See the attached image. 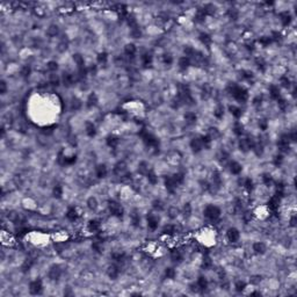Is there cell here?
<instances>
[{"label": "cell", "mask_w": 297, "mask_h": 297, "mask_svg": "<svg viewBox=\"0 0 297 297\" xmlns=\"http://www.w3.org/2000/svg\"><path fill=\"white\" fill-rule=\"evenodd\" d=\"M269 94H271V96L273 99L279 100V98H280L279 87H276V86H271V88H269Z\"/></svg>", "instance_id": "4dcf8cb0"}, {"label": "cell", "mask_w": 297, "mask_h": 297, "mask_svg": "<svg viewBox=\"0 0 297 297\" xmlns=\"http://www.w3.org/2000/svg\"><path fill=\"white\" fill-rule=\"evenodd\" d=\"M114 173H115V175L120 176L121 179H122L123 176H125L127 174H129L128 173V168H127V164L124 161H118L115 165V167H114Z\"/></svg>", "instance_id": "3957f363"}, {"label": "cell", "mask_w": 297, "mask_h": 297, "mask_svg": "<svg viewBox=\"0 0 297 297\" xmlns=\"http://www.w3.org/2000/svg\"><path fill=\"white\" fill-rule=\"evenodd\" d=\"M107 274H108V276H109L110 279L115 280L117 276H118V274H120V268H118V266H117V265H112V266H109V268H108V271H107Z\"/></svg>", "instance_id": "30bf717a"}, {"label": "cell", "mask_w": 297, "mask_h": 297, "mask_svg": "<svg viewBox=\"0 0 297 297\" xmlns=\"http://www.w3.org/2000/svg\"><path fill=\"white\" fill-rule=\"evenodd\" d=\"M148 229H151V230H156L158 227V219L156 218L154 216L150 215L148 217Z\"/></svg>", "instance_id": "d6986e66"}, {"label": "cell", "mask_w": 297, "mask_h": 297, "mask_svg": "<svg viewBox=\"0 0 297 297\" xmlns=\"http://www.w3.org/2000/svg\"><path fill=\"white\" fill-rule=\"evenodd\" d=\"M46 69L50 71V72H55V71L58 69V64L56 62H49L48 65H46Z\"/></svg>", "instance_id": "816d5d0a"}, {"label": "cell", "mask_w": 297, "mask_h": 297, "mask_svg": "<svg viewBox=\"0 0 297 297\" xmlns=\"http://www.w3.org/2000/svg\"><path fill=\"white\" fill-rule=\"evenodd\" d=\"M130 218H131V223H132L135 226H138V225H140V215H138L136 211H134V212L131 214Z\"/></svg>", "instance_id": "d6a6232c"}, {"label": "cell", "mask_w": 297, "mask_h": 297, "mask_svg": "<svg viewBox=\"0 0 297 297\" xmlns=\"http://www.w3.org/2000/svg\"><path fill=\"white\" fill-rule=\"evenodd\" d=\"M190 214H192V207H190L189 204H186V206L184 207V217H189V216H190Z\"/></svg>", "instance_id": "9f6ffc18"}, {"label": "cell", "mask_w": 297, "mask_h": 297, "mask_svg": "<svg viewBox=\"0 0 297 297\" xmlns=\"http://www.w3.org/2000/svg\"><path fill=\"white\" fill-rule=\"evenodd\" d=\"M196 283L199 284V287H200V289H201V291H204L206 289L208 288V281H207L206 278H203V276L199 278V280H197V282H196Z\"/></svg>", "instance_id": "484cf974"}, {"label": "cell", "mask_w": 297, "mask_h": 297, "mask_svg": "<svg viewBox=\"0 0 297 297\" xmlns=\"http://www.w3.org/2000/svg\"><path fill=\"white\" fill-rule=\"evenodd\" d=\"M87 207L89 208L91 210H95L98 208V200H96L95 197H89L87 200Z\"/></svg>", "instance_id": "1f68e13d"}, {"label": "cell", "mask_w": 297, "mask_h": 297, "mask_svg": "<svg viewBox=\"0 0 297 297\" xmlns=\"http://www.w3.org/2000/svg\"><path fill=\"white\" fill-rule=\"evenodd\" d=\"M260 281H261V278H260V276H252V278H251V283H253V284L260 283Z\"/></svg>", "instance_id": "be15d7a7"}, {"label": "cell", "mask_w": 297, "mask_h": 297, "mask_svg": "<svg viewBox=\"0 0 297 297\" xmlns=\"http://www.w3.org/2000/svg\"><path fill=\"white\" fill-rule=\"evenodd\" d=\"M108 208H109V211H110L112 215L116 216V217H121L122 216L123 208L120 203H117V202L115 201H110L109 204H108Z\"/></svg>", "instance_id": "7a4b0ae2"}, {"label": "cell", "mask_w": 297, "mask_h": 297, "mask_svg": "<svg viewBox=\"0 0 297 297\" xmlns=\"http://www.w3.org/2000/svg\"><path fill=\"white\" fill-rule=\"evenodd\" d=\"M163 59H164V63L167 64V65L172 64V62H173V58H172V56H171V55H164Z\"/></svg>", "instance_id": "94428289"}, {"label": "cell", "mask_w": 297, "mask_h": 297, "mask_svg": "<svg viewBox=\"0 0 297 297\" xmlns=\"http://www.w3.org/2000/svg\"><path fill=\"white\" fill-rule=\"evenodd\" d=\"M95 174L99 179L101 178H105L107 175V167L105 165H99V166L95 167Z\"/></svg>", "instance_id": "2e32d148"}, {"label": "cell", "mask_w": 297, "mask_h": 297, "mask_svg": "<svg viewBox=\"0 0 297 297\" xmlns=\"http://www.w3.org/2000/svg\"><path fill=\"white\" fill-rule=\"evenodd\" d=\"M254 142L251 138H242V140H239V148L242 151H248V150H251L252 146H253Z\"/></svg>", "instance_id": "52a82bcc"}, {"label": "cell", "mask_w": 297, "mask_h": 297, "mask_svg": "<svg viewBox=\"0 0 297 297\" xmlns=\"http://www.w3.org/2000/svg\"><path fill=\"white\" fill-rule=\"evenodd\" d=\"M189 65H190V59L188 58V57H181L180 59H179V68L181 69V70H187L188 68H189Z\"/></svg>", "instance_id": "e0dca14e"}, {"label": "cell", "mask_w": 297, "mask_h": 297, "mask_svg": "<svg viewBox=\"0 0 297 297\" xmlns=\"http://www.w3.org/2000/svg\"><path fill=\"white\" fill-rule=\"evenodd\" d=\"M81 106H82L81 101H80L79 99H77V98H73V99L71 100V108H72L73 110H78V109H80Z\"/></svg>", "instance_id": "f1b7e54d"}, {"label": "cell", "mask_w": 297, "mask_h": 297, "mask_svg": "<svg viewBox=\"0 0 297 297\" xmlns=\"http://www.w3.org/2000/svg\"><path fill=\"white\" fill-rule=\"evenodd\" d=\"M130 34H131V36H132L134 38H138V37H140V35H142V33H140V28H137V27H134V28H131Z\"/></svg>", "instance_id": "f907efd6"}, {"label": "cell", "mask_w": 297, "mask_h": 297, "mask_svg": "<svg viewBox=\"0 0 297 297\" xmlns=\"http://www.w3.org/2000/svg\"><path fill=\"white\" fill-rule=\"evenodd\" d=\"M243 186H244L247 190H252V189H253V182H252V180H251L250 178H246V179H245Z\"/></svg>", "instance_id": "7dc6e473"}, {"label": "cell", "mask_w": 297, "mask_h": 297, "mask_svg": "<svg viewBox=\"0 0 297 297\" xmlns=\"http://www.w3.org/2000/svg\"><path fill=\"white\" fill-rule=\"evenodd\" d=\"M85 129H86V134H87L89 137H93L95 136V127L92 122H87L85 124Z\"/></svg>", "instance_id": "ffe728a7"}, {"label": "cell", "mask_w": 297, "mask_h": 297, "mask_svg": "<svg viewBox=\"0 0 297 297\" xmlns=\"http://www.w3.org/2000/svg\"><path fill=\"white\" fill-rule=\"evenodd\" d=\"M253 251L256 254H263L266 252V245L261 242H256L253 244Z\"/></svg>", "instance_id": "7c38bea8"}, {"label": "cell", "mask_w": 297, "mask_h": 297, "mask_svg": "<svg viewBox=\"0 0 297 297\" xmlns=\"http://www.w3.org/2000/svg\"><path fill=\"white\" fill-rule=\"evenodd\" d=\"M7 218H8V220H10L12 223H18L19 220H20V215H19L16 211L12 210V211H8Z\"/></svg>", "instance_id": "44dd1931"}, {"label": "cell", "mask_w": 297, "mask_h": 297, "mask_svg": "<svg viewBox=\"0 0 297 297\" xmlns=\"http://www.w3.org/2000/svg\"><path fill=\"white\" fill-rule=\"evenodd\" d=\"M33 265H34V260L33 259H27L26 261H25V263H23V266H22V269L23 271H29Z\"/></svg>", "instance_id": "c3c4849f"}, {"label": "cell", "mask_w": 297, "mask_h": 297, "mask_svg": "<svg viewBox=\"0 0 297 297\" xmlns=\"http://www.w3.org/2000/svg\"><path fill=\"white\" fill-rule=\"evenodd\" d=\"M190 146H192L193 151L194 152H200L202 148H203V142H202L201 138H193L192 142H190Z\"/></svg>", "instance_id": "9c48e42d"}, {"label": "cell", "mask_w": 297, "mask_h": 297, "mask_svg": "<svg viewBox=\"0 0 297 297\" xmlns=\"http://www.w3.org/2000/svg\"><path fill=\"white\" fill-rule=\"evenodd\" d=\"M58 32H59L58 27L55 26V25H52V26H50L49 28H48V32H46V33H48V35H49V36H51V37H55V36L58 34Z\"/></svg>", "instance_id": "f35d334b"}, {"label": "cell", "mask_w": 297, "mask_h": 297, "mask_svg": "<svg viewBox=\"0 0 297 297\" xmlns=\"http://www.w3.org/2000/svg\"><path fill=\"white\" fill-rule=\"evenodd\" d=\"M142 59H143V64H144L145 66H148V65H151V63H152V56L148 55V53H145L144 56H142Z\"/></svg>", "instance_id": "ee69618b"}, {"label": "cell", "mask_w": 297, "mask_h": 297, "mask_svg": "<svg viewBox=\"0 0 297 297\" xmlns=\"http://www.w3.org/2000/svg\"><path fill=\"white\" fill-rule=\"evenodd\" d=\"M68 49V43L66 42H61V43L58 44V51H61V52H64L65 50Z\"/></svg>", "instance_id": "91938a15"}, {"label": "cell", "mask_w": 297, "mask_h": 297, "mask_svg": "<svg viewBox=\"0 0 297 297\" xmlns=\"http://www.w3.org/2000/svg\"><path fill=\"white\" fill-rule=\"evenodd\" d=\"M96 102H98V96H96L94 93H92L91 95L88 96L87 106L88 107H94V106L96 105Z\"/></svg>", "instance_id": "74e56055"}, {"label": "cell", "mask_w": 297, "mask_h": 297, "mask_svg": "<svg viewBox=\"0 0 297 297\" xmlns=\"http://www.w3.org/2000/svg\"><path fill=\"white\" fill-rule=\"evenodd\" d=\"M236 290L237 291H243L245 288H246V284H245L243 281H237L236 282Z\"/></svg>", "instance_id": "11a10c76"}, {"label": "cell", "mask_w": 297, "mask_h": 297, "mask_svg": "<svg viewBox=\"0 0 297 297\" xmlns=\"http://www.w3.org/2000/svg\"><path fill=\"white\" fill-rule=\"evenodd\" d=\"M6 91H7V85H6V82L4 80H1L0 81V93L1 94H5Z\"/></svg>", "instance_id": "680465c9"}, {"label": "cell", "mask_w": 297, "mask_h": 297, "mask_svg": "<svg viewBox=\"0 0 297 297\" xmlns=\"http://www.w3.org/2000/svg\"><path fill=\"white\" fill-rule=\"evenodd\" d=\"M52 194L53 196L56 197V199H59L62 197V195H63V188H62V186L59 184H57V186H55L52 189Z\"/></svg>", "instance_id": "836d02e7"}, {"label": "cell", "mask_w": 297, "mask_h": 297, "mask_svg": "<svg viewBox=\"0 0 297 297\" xmlns=\"http://www.w3.org/2000/svg\"><path fill=\"white\" fill-rule=\"evenodd\" d=\"M290 225L291 226H295L296 225V216L294 215L292 217H291V219H290Z\"/></svg>", "instance_id": "e7e4bbea"}, {"label": "cell", "mask_w": 297, "mask_h": 297, "mask_svg": "<svg viewBox=\"0 0 297 297\" xmlns=\"http://www.w3.org/2000/svg\"><path fill=\"white\" fill-rule=\"evenodd\" d=\"M80 215H81V214H79L78 212V208H74V207L70 208V209L68 210V212H66V217L70 219L71 222H74Z\"/></svg>", "instance_id": "8fae6325"}, {"label": "cell", "mask_w": 297, "mask_h": 297, "mask_svg": "<svg viewBox=\"0 0 297 297\" xmlns=\"http://www.w3.org/2000/svg\"><path fill=\"white\" fill-rule=\"evenodd\" d=\"M73 61L77 64V66L79 69H84V57L81 55H79V53L73 55Z\"/></svg>", "instance_id": "603a6c76"}, {"label": "cell", "mask_w": 297, "mask_h": 297, "mask_svg": "<svg viewBox=\"0 0 297 297\" xmlns=\"http://www.w3.org/2000/svg\"><path fill=\"white\" fill-rule=\"evenodd\" d=\"M49 81H50V84L53 85V86H57V85H59V78H58V76L57 74H50V77H49Z\"/></svg>", "instance_id": "bcb514c9"}, {"label": "cell", "mask_w": 297, "mask_h": 297, "mask_svg": "<svg viewBox=\"0 0 297 297\" xmlns=\"http://www.w3.org/2000/svg\"><path fill=\"white\" fill-rule=\"evenodd\" d=\"M88 227H89V230L91 231H98L99 229H100V222L99 220H91L89 222V224H88Z\"/></svg>", "instance_id": "60d3db41"}, {"label": "cell", "mask_w": 297, "mask_h": 297, "mask_svg": "<svg viewBox=\"0 0 297 297\" xmlns=\"http://www.w3.org/2000/svg\"><path fill=\"white\" fill-rule=\"evenodd\" d=\"M165 275L167 276V279H174L175 278V271L173 268H166L165 271Z\"/></svg>", "instance_id": "f5cc1de1"}, {"label": "cell", "mask_w": 297, "mask_h": 297, "mask_svg": "<svg viewBox=\"0 0 297 297\" xmlns=\"http://www.w3.org/2000/svg\"><path fill=\"white\" fill-rule=\"evenodd\" d=\"M173 178H174L175 182H176L178 184H182V182H184V174L182 173V172H179V173H176V174L173 175Z\"/></svg>", "instance_id": "7bdbcfd3"}, {"label": "cell", "mask_w": 297, "mask_h": 297, "mask_svg": "<svg viewBox=\"0 0 297 297\" xmlns=\"http://www.w3.org/2000/svg\"><path fill=\"white\" fill-rule=\"evenodd\" d=\"M226 237H227V239H229V242H231V243H236V242L239 240L240 233H239V231L237 230L236 227H231V229H229V230H227Z\"/></svg>", "instance_id": "8992f818"}, {"label": "cell", "mask_w": 297, "mask_h": 297, "mask_svg": "<svg viewBox=\"0 0 297 297\" xmlns=\"http://www.w3.org/2000/svg\"><path fill=\"white\" fill-rule=\"evenodd\" d=\"M281 21H282L283 26H288L289 23H290V21H291V18H290V15H289L287 12H286V13H282V14H281Z\"/></svg>", "instance_id": "ab89813d"}, {"label": "cell", "mask_w": 297, "mask_h": 297, "mask_svg": "<svg viewBox=\"0 0 297 297\" xmlns=\"http://www.w3.org/2000/svg\"><path fill=\"white\" fill-rule=\"evenodd\" d=\"M62 275V268L61 266H58V265H53L50 267V269H49V273H48V276H49V279L53 280V281H57V280L61 278Z\"/></svg>", "instance_id": "5b68a950"}, {"label": "cell", "mask_w": 297, "mask_h": 297, "mask_svg": "<svg viewBox=\"0 0 297 297\" xmlns=\"http://www.w3.org/2000/svg\"><path fill=\"white\" fill-rule=\"evenodd\" d=\"M30 71H32V69H30V66L29 65H25V66H22V69H21V71H20V74L22 76V77H28L29 74H30Z\"/></svg>", "instance_id": "f6af8a7d"}, {"label": "cell", "mask_w": 297, "mask_h": 297, "mask_svg": "<svg viewBox=\"0 0 297 297\" xmlns=\"http://www.w3.org/2000/svg\"><path fill=\"white\" fill-rule=\"evenodd\" d=\"M200 40H201V42L204 45H209L210 43H211V37H210V35H208V34H206V33H202L201 35H200Z\"/></svg>", "instance_id": "e575fe53"}, {"label": "cell", "mask_w": 297, "mask_h": 297, "mask_svg": "<svg viewBox=\"0 0 297 297\" xmlns=\"http://www.w3.org/2000/svg\"><path fill=\"white\" fill-rule=\"evenodd\" d=\"M233 131H235V134L238 135V136L243 135V132H244V127H243V124L240 122H237L236 124L233 125Z\"/></svg>", "instance_id": "d590c367"}, {"label": "cell", "mask_w": 297, "mask_h": 297, "mask_svg": "<svg viewBox=\"0 0 297 297\" xmlns=\"http://www.w3.org/2000/svg\"><path fill=\"white\" fill-rule=\"evenodd\" d=\"M242 170H243V167L239 163H237V161L230 163V171L232 174H239L242 172Z\"/></svg>", "instance_id": "9a60e30c"}, {"label": "cell", "mask_w": 297, "mask_h": 297, "mask_svg": "<svg viewBox=\"0 0 297 297\" xmlns=\"http://www.w3.org/2000/svg\"><path fill=\"white\" fill-rule=\"evenodd\" d=\"M196 115L195 113H192V112H189V113H187L184 115V120H186V123H188V124H194V123L196 122Z\"/></svg>", "instance_id": "cb8c5ba5"}, {"label": "cell", "mask_w": 297, "mask_h": 297, "mask_svg": "<svg viewBox=\"0 0 297 297\" xmlns=\"http://www.w3.org/2000/svg\"><path fill=\"white\" fill-rule=\"evenodd\" d=\"M124 53H125L127 56H129V57H134V55L136 53V46H135L132 43L127 44V45L124 46Z\"/></svg>", "instance_id": "ac0fdd59"}, {"label": "cell", "mask_w": 297, "mask_h": 297, "mask_svg": "<svg viewBox=\"0 0 297 297\" xmlns=\"http://www.w3.org/2000/svg\"><path fill=\"white\" fill-rule=\"evenodd\" d=\"M204 216L208 217L209 219H211V220H216L220 216V210L216 206H208L204 209Z\"/></svg>", "instance_id": "6da1fadb"}, {"label": "cell", "mask_w": 297, "mask_h": 297, "mask_svg": "<svg viewBox=\"0 0 297 297\" xmlns=\"http://www.w3.org/2000/svg\"><path fill=\"white\" fill-rule=\"evenodd\" d=\"M202 267H203L204 269H209V268L212 267V260L210 259V256L206 255V256L203 258V260H202Z\"/></svg>", "instance_id": "4316f807"}, {"label": "cell", "mask_w": 297, "mask_h": 297, "mask_svg": "<svg viewBox=\"0 0 297 297\" xmlns=\"http://www.w3.org/2000/svg\"><path fill=\"white\" fill-rule=\"evenodd\" d=\"M146 176H148V182H150V184H157V182H158V176H157V175H156V174H154V173L152 172V171H151V172H150V173H148V174L146 175Z\"/></svg>", "instance_id": "b9f144b4"}, {"label": "cell", "mask_w": 297, "mask_h": 297, "mask_svg": "<svg viewBox=\"0 0 297 297\" xmlns=\"http://www.w3.org/2000/svg\"><path fill=\"white\" fill-rule=\"evenodd\" d=\"M107 58H108L107 53L101 52V53H99V56H98V62H99V63H101V64H105L106 62H107Z\"/></svg>", "instance_id": "db71d44e"}, {"label": "cell", "mask_w": 297, "mask_h": 297, "mask_svg": "<svg viewBox=\"0 0 297 297\" xmlns=\"http://www.w3.org/2000/svg\"><path fill=\"white\" fill-rule=\"evenodd\" d=\"M153 208L156 210H161L164 208V204H163V202L159 201V200H156V201H153Z\"/></svg>", "instance_id": "6f0895ef"}, {"label": "cell", "mask_w": 297, "mask_h": 297, "mask_svg": "<svg viewBox=\"0 0 297 297\" xmlns=\"http://www.w3.org/2000/svg\"><path fill=\"white\" fill-rule=\"evenodd\" d=\"M208 136L210 137V140H217L219 137V131L216 129V128H210L209 130H208V134H207Z\"/></svg>", "instance_id": "83f0119b"}, {"label": "cell", "mask_w": 297, "mask_h": 297, "mask_svg": "<svg viewBox=\"0 0 297 297\" xmlns=\"http://www.w3.org/2000/svg\"><path fill=\"white\" fill-rule=\"evenodd\" d=\"M214 115L217 117V118H222L223 117V115H224V108L222 107V106H219L216 108V110L214 112Z\"/></svg>", "instance_id": "681fc988"}, {"label": "cell", "mask_w": 297, "mask_h": 297, "mask_svg": "<svg viewBox=\"0 0 297 297\" xmlns=\"http://www.w3.org/2000/svg\"><path fill=\"white\" fill-rule=\"evenodd\" d=\"M171 259H172L174 262L181 261V259H182V254H181V252H180L179 250H174V251H172V252H171Z\"/></svg>", "instance_id": "d4e9b609"}, {"label": "cell", "mask_w": 297, "mask_h": 297, "mask_svg": "<svg viewBox=\"0 0 297 297\" xmlns=\"http://www.w3.org/2000/svg\"><path fill=\"white\" fill-rule=\"evenodd\" d=\"M165 184H166V188L168 192L173 193L176 189V187H178V184L175 182L174 178L173 176H167L166 179H165Z\"/></svg>", "instance_id": "ba28073f"}, {"label": "cell", "mask_w": 297, "mask_h": 297, "mask_svg": "<svg viewBox=\"0 0 297 297\" xmlns=\"http://www.w3.org/2000/svg\"><path fill=\"white\" fill-rule=\"evenodd\" d=\"M267 124H268V123H267L266 120H260V121H259V127L261 128L262 130H266V129H267Z\"/></svg>", "instance_id": "6125c7cd"}, {"label": "cell", "mask_w": 297, "mask_h": 297, "mask_svg": "<svg viewBox=\"0 0 297 297\" xmlns=\"http://www.w3.org/2000/svg\"><path fill=\"white\" fill-rule=\"evenodd\" d=\"M229 109H230L231 114H232L235 117H240V116H242V114H243L242 109H240L239 107H236V106H230V107H229Z\"/></svg>", "instance_id": "f546056e"}, {"label": "cell", "mask_w": 297, "mask_h": 297, "mask_svg": "<svg viewBox=\"0 0 297 297\" xmlns=\"http://www.w3.org/2000/svg\"><path fill=\"white\" fill-rule=\"evenodd\" d=\"M118 143H120V140L117 137H115V136H109L107 138V144H108V146H110L112 148H116L118 145Z\"/></svg>", "instance_id": "7402d4cb"}, {"label": "cell", "mask_w": 297, "mask_h": 297, "mask_svg": "<svg viewBox=\"0 0 297 297\" xmlns=\"http://www.w3.org/2000/svg\"><path fill=\"white\" fill-rule=\"evenodd\" d=\"M42 289H43L42 282L40 280H35V281L30 282V284H29V291L32 295H40L42 292Z\"/></svg>", "instance_id": "277c9868"}, {"label": "cell", "mask_w": 297, "mask_h": 297, "mask_svg": "<svg viewBox=\"0 0 297 297\" xmlns=\"http://www.w3.org/2000/svg\"><path fill=\"white\" fill-rule=\"evenodd\" d=\"M76 81V78L73 74H70V73H64L63 76V82L65 86H71L72 84H74Z\"/></svg>", "instance_id": "5bb4252c"}, {"label": "cell", "mask_w": 297, "mask_h": 297, "mask_svg": "<svg viewBox=\"0 0 297 297\" xmlns=\"http://www.w3.org/2000/svg\"><path fill=\"white\" fill-rule=\"evenodd\" d=\"M138 172L142 175H148L151 172V168L148 166V164L146 161H142L140 165H138Z\"/></svg>", "instance_id": "4fadbf2b"}, {"label": "cell", "mask_w": 297, "mask_h": 297, "mask_svg": "<svg viewBox=\"0 0 297 297\" xmlns=\"http://www.w3.org/2000/svg\"><path fill=\"white\" fill-rule=\"evenodd\" d=\"M178 215H179V209L176 208V207H171L170 209H168V217L172 219H174L178 217Z\"/></svg>", "instance_id": "8d00e7d4"}]
</instances>
